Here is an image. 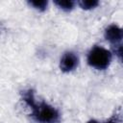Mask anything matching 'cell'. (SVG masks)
<instances>
[{"label":"cell","mask_w":123,"mask_h":123,"mask_svg":"<svg viewBox=\"0 0 123 123\" xmlns=\"http://www.w3.org/2000/svg\"><path fill=\"white\" fill-rule=\"evenodd\" d=\"M21 98L31 109V116L37 123H58L60 121L59 111L45 102L37 103L33 89L23 90L21 92Z\"/></svg>","instance_id":"cell-1"},{"label":"cell","mask_w":123,"mask_h":123,"mask_svg":"<svg viewBox=\"0 0 123 123\" xmlns=\"http://www.w3.org/2000/svg\"><path fill=\"white\" fill-rule=\"evenodd\" d=\"M111 58L112 55L110 50L102 46L95 45L89 50L86 60L87 63L91 67L97 70H105L111 64Z\"/></svg>","instance_id":"cell-2"},{"label":"cell","mask_w":123,"mask_h":123,"mask_svg":"<svg viewBox=\"0 0 123 123\" xmlns=\"http://www.w3.org/2000/svg\"><path fill=\"white\" fill-rule=\"evenodd\" d=\"M79 63V58L78 56L72 52V51H67L65 52L60 61V68L62 72H70L74 70Z\"/></svg>","instance_id":"cell-3"},{"label":"cell","mask_w":123,"mask_h":123,"mask_svg":"<svg viewBox=\"0 0 123 123\" xmlns=\"http://www.w3.org/2000/svg\"><path fill=\"white\" fill-rule=\"evenodd\" d=\"M104 36H105V38L114 46L119 45L123 37L122 29L115 24H111L106 28Z\"/></svg>","instance_id":"cell-4"},{"label":"cell","mask_w":123,"mask_h":123,"mask_svg":"<svg viewBox=\"0 0 123 123\" xmlns=\"http://www.w3.org/2000/svg\"><path fill=\"white\" fill-rule=\"evenodd\" d=\"M54 3L60 9L63 10L65 12L71 11L74 8V5H75V2L74 1H71V0H55Z\"/></svg>","instance_id":"cell-5"},{"label":"cell","mask_w":123,"mask_h":123,"mask_svg":"<svg viewBox=\"0 0 123 123\" xmlns=\"http://www.w3.org/2000/svg\"><path fill=\"white\" fill-rule=\"evenodd\" d=\"M80 7L84 10H91L96 8L99 5V2L97 0H82L78 2Z\"/></svg>","instance_id":"cell-6"},{"label":"cell","mask_w":123,"mask_h":123,"mask_svg":"<svg viewBox=\"0 0 123 123\" xmlns=\"http://www.w3.org/2000/svg\"><path fill=\"white\" fill-rule=\"evenodd\" d=\"M29 4L31 6H33L35 9L38 10V11H45L46 7L48 5V2L45 0H36V1H29Z\"/></svg>","instance_id":"cell-7"},{"label":"cell","mask_w":123,"mask_h":123,"mask_svg":"<svg viewBox=\"0 0 123 123\" xmlns=\"http://www.w3.org/2000/svg\"><path fill=\"white\" fill-rule=\"evenodd\" d=\"M86 123H99L97 120H94V119H91V120H89V121H87Z\"/></svg>","instance_id":"cell-8"},{"label":"cell","mask_w":123,"mask_h":123,"mask_svg":"<svg viewBox=\"0 0 123 123\" xmlns=\"http://www.w3.org/2000/svg\"><path fill=\"white\" fill-rule=\"evenodd\" d=\"M106 123H117L115 120H113V119H111V120H109V121H107Z\"/></svg>","instance_id":"cell-9"}]
</instances>
